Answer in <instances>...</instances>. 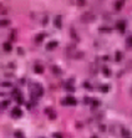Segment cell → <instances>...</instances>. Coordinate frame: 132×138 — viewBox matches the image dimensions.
<instances>
[{"label": "cell", "instance_id": "1", "mask_svg": "<svg viewBox=\"0 0 132 138\" xmlns=\"http://www.w3.org/2000/svg\"><path fill=\"white\" fill-rule=\"evenodd\" d=\"M44 93V90H42V86L40 83H35L34 85V88H32V96L35 97H41Z\"/></svg>", "mask_w": 132, "mask_h": 138}, {"label": "cell", "instance_id": "2", "mask_svg": "<svg viewBox=\"0 0 132 138\" xmlns=\"http://www.w3.org/2000/svg\"><path fill=\"white\" fill-rule=\"evenodd\" d=\"M11 116L14 118H20L23 116V112H21V110H20L19 107H15V108H13V111H11Z\"/></svg>", "mask_w": 132, "mask_h": 138}, {"label": "cell", "instance_id": "3", "mask_svg": "<svg viewBox=\"0 0 132 138\" xmlns=\"http://www.w3.org/2000/svg\"><path fill=\"white\" fill-rule=\"evenodd\" d=\"M94 19H95L94 15H92V14H89V13L82 15V21H86V22H89V21H92Z\"/></svg>", "mask_w": 132, "mask_h": 138}, {"label": "cell", "instance_id": "4", "mask_svg": "<svg viewBox=\"0 0 132 138\" xmlns=\"http://www.w3.org/2000/svg\"><path fill=\"white\" fill-rule=\"evenodd\" d=\"M3 47H4V51H6V52H10V51H11V49H13L10 42H4Z\"/></svg>", "mask_w": 132, "mask_h": 138}, {"label": "cell", "instance_id": "5", "mask_svg": "<svg viewBox=\"0 0 132 138\" xmlns=\"http://www.w3.org/2000/svg\"><path fill=\"white\" fill-rule=\"evenodd\" d=\"M117 28H118L120 31H125V28H126L125 21H118V22H117Z\"/></svg>", "mask_w": 132, "mask_h": 138}, {"label": "cell", "instance_id": "6", "mask_svg": "<svg viewBox=\"0 0 132 138\" xmlns=\"http://www.w3.org/2000/svg\"><path fill=\"white\" fill-rule=\"evenodd\" d=\"M56 46H57L56 41H51V42H49V44H47V50H54Z\"/></svg>", "mask_w": 132, "mask_h": 138}, {"label": "cell", "instance_id": "7", "mask_svg": "<svg viewBox=\"0 0 132 138\" xmlns=\"http://www.w3.org/2000/svg\"><path fill=\"white\" fill-rule=\"evenodd\" d=\"M34 71L36 72V74H42V66H40V65H35V67H34Z\"/></svg>", "mask_w": 132, "mask_h": 138}, {"label": "cell", "instance_id": "8", "mask_svg": "<svg viewBox=\"0 0 132 138\" xmlns=\"http://www.w3.org/2000/svg\"><path fill=\"white\" fill-rule=\"evenodd\" d=\"M66 103L67 105H76V100L72 98V97H67L66 98Z\"/></svg>", "mask_w": 132, "mask_h": 138}, {"label": "cell", "instance_id": "9", "mask_svg": "<svg viewBox=\"0 0 132 138\" xmlns=\"http://www.w3.org/2000/svg\"><path fill=\"white\" fill-rule=\"evenodd\" d=\"M10 24L9 20H0V26H8Z\"/></svg>", "mask_w": 132, "mask_h": 138}, {"label": "cell", "instance_id": "10", "mask_svg": "<svg viewBox=\"0 0 132 138\" xmlns=\"http://www.w3.org/2000/svg\"><path fill=\"white\" fill-rule=\"evenodd\" d=\"M55 24H56L57 28H61V18H60V16H57V18L55 19Z\"/></svg>", "mask_w": 132, "mask_h": 138}, {"label": "cell", "instance_id": "11", "mask_svg": "<svg viewBox=\"0 0 132 138\" xmlns=\"http://www.w3.org/2000/svg\"><path fill=\"white\" fill-rule=\"evenodd\" d=\"M45 37V35L44 34H40V35H38L36 36V42H40V41H42V39Z\"/></svg>", "mask_w": 132, "mask_h": 138}, {"label": "cell", "instance_id": "12", "mask_svg": "<svg viewBox=\"0 0 132 138\" xmlns=\"http://www.w3.org/2000/svg\"><path fill=\"white\" fill-rule=\"evenodd\" d=\"M15 138H25V137H24V134L20 131H18V132H15Z\"/></svg>", "mask_w": 132, "mask_h": 138}, {"label": "cell", "instance_id": "13", "mask_svg": "<svg viewBox=\"0 0 132 138\" xmlns=\"http://www.w3.org/2000/svg\"><path fill=\"white\" fill-rule=\"evenodd\" d=\"M1 86H3V87H11V83L10 82H1Z\"/></svg>", "mask_w": 132, "mask_h": 138}, {"label": "cell", "instance_id": "14", "mask_svg": "<svg viewBox=\"0 0 132 138\" xmlns=\"http://www.w3.org/2000/svg\"><path fill=\"white\" fill-rule=\"evenodd\" d=\"M9 103H10L9 101H4L3 103H1V106H3V107H8V106H9Z\"/></svg>", "mask_w": 132, "mask_h": 138}, {"label": "cell", "instance_id": "15", "mask_svg": "<svg viewBox=\"0 0 132 138\" xmlns=\"http://www.w3.org/2000/svg\"><path fill=\"white\" fill-rule=\"evenodd\" d=\"M121 6H122V3H120V1H118V3H116V8H117V10L121 9Z\"/></svg>", "mask_w": 132, "mask_h": 138}, {"label": "cell", "instance_id": "16", "mask_svg": "<svg viewBox=\"0 0 132 138\" xmlns=\"http://www.w3.org/2000/svg\"><path fill=\"white\" fill-rule=\"evenodd\" d=\"M54 137H55V138H62V136H61L60 133H55V134H54Z\"/></svg>", "mask_w": 132, "mask_h": 138}, {"label": "cell", "instance_id": "17", "mask_svg": "<svg viewBox=\"0 0 132 138\" xmlns=\"http://www.w3.org/2000/svg\"><path fill=\"white\" fill-rule=\"evenodd\" d=\"M127 44H128V45H132V37H128V40H127Z\"/></svg>", "mask_w": 132, "mask_h": 138}, {"label": "cell", "instance_id": "18", "mask_svg": "<svg viewBox=\"0 0 132 138\" xmlns=\"http://www.w3.org/2000/svg\"><path fill=\"white\" fill-rule=\"evenodd\" d=\"M107 88H108V86H104V87H102V91L106 92V91H107Z\"/></svg>", "mask_w": 132, "mask_h": 138}, {"label": "cell", "instance_id": "19", "mask_svg": "<svg viewBox=\"0 0 132 138\" xmlns=\"http://www.w3.org/2000/svg\"><path fill=\"white\" fill-rule=\"evenodd\" d=\"M104 72H105V74H106V75H108V74H110V72H108V70H107V67H105Z\"/></svg>", "mask_w": 132, "mask_h": 138}, {"label": "cell", "instance_id": "20", "mask_svg": "<svg viewBox=\"0 0 132 138\" xmlns=\"http://www.w3.org/2000/svg\"><path fill=\"white\" fill-rule=\"evenodd\" d=\"M92 138H97V137H92Z\"/></svg>", "mask_w": 132, "mask_h": 138}]
</instances>
